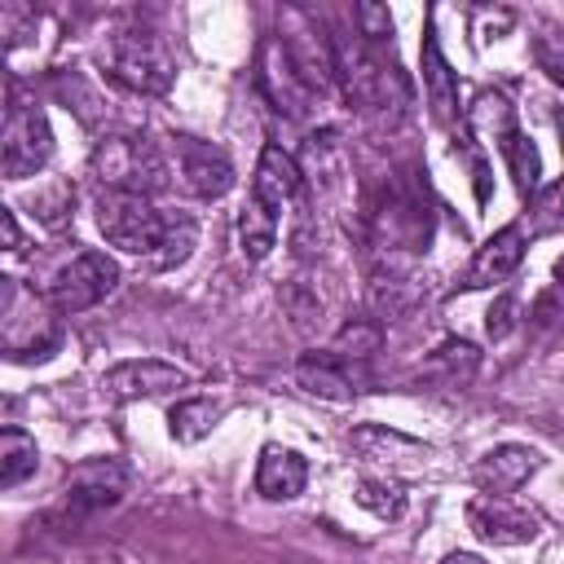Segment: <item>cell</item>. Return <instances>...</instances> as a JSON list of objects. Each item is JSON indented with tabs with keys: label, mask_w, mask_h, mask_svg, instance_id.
Returning a JSON list of instances; mask_svg holds the SVG:
<instances>
[{
	"label": "cell",
	"mask_w": 564,
	"mask_h": 564,
	"mask_svg": "<svg viewBox=\"0 0 564 564\" xmlns=\"http://www.w3.org/2000/svg\"><path fill=\"white\" fill-rule=\"evenodd\" d=\"M176 167L194 198H225L234 185V163L203 141H176Z\"/></svg>",
	"instance_id": "obj_10"
},
{
	"label": "cell",
	"mask_w": 564,
	"mask_h": 564,
	"mask_svg": "<svg viewBox=\"0 0 564 564\" xmlns=\"http://www.w3.org/2000/svg\"><path fill=\"white\" fill-rule=\"evenodd\" d=\"M295 189H300L295 159L282 145H264L260 150V163H256V176H251V198H247V207L238 216V238H242V251L251 260H264L273 251L282 207L291 203Z\"/></svg>",
	"instance_id": "obj_1"
},
{
	"label": "cell",
	"mask_w": 564,
	"mask_h": 564,
	"mask_svg": "<svg viewBox=\"0 0 564 564\" xmlns=\"http://www.w3.org/2000/svg\"><path fill=\"white\" fill-rule=\"evenodd\" d=\"M220 419V401H207V397H194V401H181L172 405L167 414V427L176 441H203Z\"/></svg>",
	"instance_id": "obj_20"
},
{
	"label": "cell",
	"mask_w": 564,
	"mask_h": 564,
	"mask_svg": "<svg viewBox=\"0 0 564 564\" xmlns=\"http://www.w3.org/2000/svg\"><path fill=\"white\" fill-rule=\"evenodd\" d=\"M128 489V467L115 458H88L66 476V507L70 511H101L115 507Z\"/></svg>",
	"instance_id": "obj_9"
},
{
	"label": "cell",
	"mask_w": 564,
	"mask_h": 564,
	"mask_svg": "<svg viewBox=\"0 0 564 564\" xmlns=\"http://www.w3.org/2000/svg\"><path fill=\"white\" fill-rule=\"evenodd\" d=\"M295 379L308 388V392H317V397H330V401H348L357 388H352V379L330 361V357H304L300 366H295Z\"/></svg>",
	"instance_id": "obj_18"
},
{
	"label": "cell",
	"mask_w": 564,
	"mask_h": 564,
	"mask_svg": "<svg viewBox=\"0 0 564 564\" xmlns=\"http://www.w3.org/2000/svg\"><path fill=\"white\" fill-rule=\"evenodd\" d=\"M441 564H485V560H480V555H471V551H449Z\"/></svg>",
	"instance_id": "obj_28"
},
{
	"label": "cell",
	"mask_w": 564,
	"mask_h": 564,
	"mask_svg": "<svg viewBox=\"0 0 564 564\" xmlns=\"http://www.w3.org/2000/svg\"><path fill=\"white\" fill-rule=\"evenodd\" d=\"M53 154V128L44 119V110L35 106H13L4 119V137H0V167L9 181L35 176Z\"/></svg>",
	"instance_id": "obj_6"
},
{
	"label": "cell",
	"mask_w": 564,
	"mask_h": 564,
	"mask_svg": "<svg viewBox=\"0 0 564 564\" xmlns=\"http://www.w3.org/2000/svg\"><path fill=\"white\" fill-rule=\"evenodd\" d=\"M335 70L344 75V93H348V101H357V106H383V97H388V84H392V75L383 70V62L379 57H370L357 40L348 44H339L335 48Z\"/></svg>",
	"instance_id": "obj_11"
},
{
	"label": "cell",
	"mask_w": 564,
	"mask_h": 564,
	"mask_svg": "<svg viewBox=\"0 0 564 564\" xmlns=\"http://www.w3.org/2000/svg\"><path fill=\"white\" fill-rule=\"evenodd\" d=\"M555 278H560V282H564V256H560V264H555Z\"/></svg>",
	"instance_id": "obj_29"
},
{
	"label": "cell",
	"mask_w": 564,
	"mask_h": 564,
	"mask_svg": "<svg viewBox=\"0 0 564 564\" xmlns=\"http://www.w3.org/2000/svg\"><path fill=\"white\" fill-rule=\"evenodd\" d=\"M93 176L106 185V194H141L150 198L167 181L163 154L145 137H106L93 150Z\"/></svg>",
	"instance_id": "obj_2"
},
{
	"label": "cell",
	"mask_w": 564,
	"mask_h": 564,
	"mask_svg": "<svg viewBox=\"0 0 564 564\" xmlns=\"http://www.w3.org/2000/svg\"><path fill=\"white\" fill-rule=\"evenodd\" d=\"M185 383V370L167 366V361H154V357H141V361H119L115 370H106L101 388L119 401H132V397H159V392H172Z\"/></svg>",
	"instance_id": "obj_12"
},
{
	"label": "cell",
	"mask_w": 564,
	"mask_h": 564,
	"mask_svg": "<svg viewBox=\"0 0 564 564\" xmlns=\"http://www.w3.org/2000/svg\"><path fill=\"white\" fill-rule=\"evenodd\" d=\"M533 62L564 88V31L560 26H546L533 35Z\"/></svg>",
	"instance_id": "obj_24"
},
{
	"label": "cell",
	"mask_w": 564,
	"mask_h": 564,
	"mask_svg": "<svg viewBox=\"0 0 564 564\" xmlns=\"http://www.w3.org/2000/svg\"><path fill=\"white\" fill-rule=\"evenodd\" d=\"M476 361H480V357H476V348H471L467 339H449V344H441V348L432 352L427 375H441L445 388H463V383H471Z\"/></svg>",
	"instance_id": "obj_21"
},
{
	"label": "cell",
	"mask_w": 564,
	"mask_h": 564,
	"mask_svg": "<svg viewBox=\"0 0 564 564\" xmlns=\"http://www.w3.org/2000/svg\"><path fill=\"white\" fill-rule=\"evenodd\" d=\"M502 159H507V167H511V176H516V189L529 198V194H538V176H542V163H538V150H533V141L520 132V128H511L507 137H502Z\"/></svg>",
	"instance_id": "obj_19"
},
{
	"label": "cell",
	"mask_w": 564,
	"mask_h": 564,
	"mask_svg": "<svg viewBox=\"0 0 564 564\" xmlns=\"http://www.w3.org/2000/svg\"><path fill=\"white\" fill-rule=\"evenodd\" d=\"M511 313H516V300H498V308H489V335L502 339L511 330Z\"/></svg>",
	"instance_id": "obj_26"
},
{
	"label": "cell",
	"mask_w": 564,
	"mask_h": 564,
	"mask_svg": "<svg viewBox=\"0 0 564 564\" xmlns=\"http://www.w3.org/2000/svg\"><path fill=\"white\" fill-rule=\"evenodd\" d=\"M308 480V463L286 449V445H264L260 449V467H256V489L269 498V502H286L304 489Z\"/></svg>",
	"instance_id": "obj_15"
},
{
	"label": "cell",
	"mask_w": 564,
	"mask_h": 564,
	"mask_svg": "<svg viewBox=\"0 0 564 564\" xmlns=\"http://www.w3.org/2000/svg\"><path fill=\"white\" fill-rule=\"evenodd\" d=\"M35 463H40L35 441H31L22 427H4V432H0V485H4V489L22 485V480L35 471Z\"/></svg>",
	"instance_id": "obj_17"
},
{
	"label": "cell",
	"mask_w": 564,
	"mask_h": 564,
	"mask_svg": "<svg viewBox=\"0 0 564 564\" xmlns=\"http://www.w3.org/2000/svg\"><path fill=\"white\" fill-rule=\"evenodd\" d=\"M110 70L132 93H150V97L167 93L172 79H176V62H172L167 44L159 35H150V31H123V35H115V44H110Z\"/></svg>",
	"instance_id": "obj_5"
},
{
	"label": "cell",
	"mask_w": 564,
	"mask_h": 564,
	"mask_svg": "<svg viewBox=\"0 0 564 564\" xmlns=\"http://www.w3.org/2000/svg\"><path fill=\"white\" fill-rule=\"evenodd\" d=\"M520 260H524V229H520V225H507V229H498L494 238H485V247L476 251V260H471L467 273H463V286H467V291L494 286V282L511 278Z\"/></svg>",
	"instance_id": "obj_14"
},
{
	"label": "cell",
	"mask_w": 564,
	"mask_h": 564,
	"mask_svg": "<svg viewBox=\"0 0 564 564\" xmlns=\"http://www.w3.org/2000/svg\"><path fill=\"white\" fill-rule=\"evenodd\" d=\"M555 225H564V181L538 194V229H555Z\"/></svg>",
	"instance_id": "obj_25"
},
{
	"label": "cell",
	"mask_w": 564,
	"mask_h": 564,
	"mask_svg": "<svg viewBox=\"0 0 564 564\" xmlns=\"http://www.w3.org/2000/svg\"><path fill=\"white\" fill-rule=\"evenodd\" d=\"M97 229L110 247L128 251V256H159L163 234H167V216L154 212L150 198L141 194H101L97 203Z\"/></svg>",
	"instance_id": "obj_3"
},
{
	"label": "cell",
	"mask_w": 564,
	"mask_h": 564,
	"mask_svg": "<svg viewBox=\"0 0 564 564\" xmlns=\"http://www.w3.org/2000/svg\"><path fill=\"white\" fill-rule=\"evenodd\" d=\"M423 88H427V101H432L436 119L441 123H454L458 119V88H454V70L441 57V44H436L432 31L423 40Z\"/></svg>",
	"instance_id": "obj_16"
},
{
	"label": "cell",
	"mask_w": 564,
	"mask_h": 564,
	"mask_svg": "<svg viewBox=\"0 0 564 564\" xmlns=\"http://www.w3.org/2000/svg\"><path fill=\"white\" fill-rule=\"evenodd\" d=\"M467 524L489 546H520L542 533V520L529 507H520L511 498H494V494H480L467 502Z\"/></svg>",
	"instance_id": "obj_7"
},
{
	"label": "cell",
	"mask_w": 564,
	"mask_h": 564,
	"mask_svg": "<svg viewBox=\"0 0 564 564\" xmlns=\"http://www.w3.org/2000/svg\"><path fill=\"white\" fill-rule=\"evenodd\" d=\"M260 84H264L269 101H273L278 110H286V115H304V110L322 97V93L308 84V75L295 66V57L286 53L282 40H269V44H264V53H260Z\"/></svg>",
	"instance_id": "obj_8"
},
{
	"label": "cell",
	"mask_w": 564,
	"mask_h": 564,
	"mask_svg": "<svg viewBox=\"0 0 564 564\" xmlns=\"http://www.w3.org/2000/svg\"><path fill=\"white\" fill-rule=\"evenodd\" d=\"M119 286V264L106 256V251H79L70 264H62L44 291L48 308L70 317V313H84L93 304H101L110 291Z\"/></svg>",
	"instance_id": "obj_4"
},
{
	"label": "cell",
	"mask_w": 564,
	"mask_h": 564,
	"mask_svg": "<svg viewBox=\"0 0 564 564\" xmlns=\"http://www.w3.org/2000/svg\"><path fill=\"white\" fill-rule=\"evenodd\" d=\"M0 229H4V247H9V251H18V220H13V212H9V207L0 212Z\"/></svg>",
	"instance_id": "obj_27"
},
{
	"label": "cell",
	"mask_w": 564,
	"mask_h": 564,
	"mask_svg": "<svg viewBox=\"0 0 564 564\" xmlns=\"http://www.w3.org/2000/svg\"><path fill=\"white\" fill-rule=\"evenodd\" d=\"M352 498H357L366 511H375L379 520H401V511H405V494H401V485H392V480L366 476V480H357Z\"/></svg>",
	"instance_id": "obj_23"
},
{
	"label": "cell",
	"mask_w": 564,
	"mask_h": 564,
	"mask_svg": "<svg viewBox=\"0 0 564 564\" xmlns=\"http://www.w3.org/2000/svg\"><path fill=\"white\" fill-rule=\"evenodd\" d=\"M542 467V454L533 445H498L489 449L480 463H476V485L494 498H507L516 494L533 471Z\"/></svg>",
	"instance_id": "obj_13"
},
{
	"label": "cell",
	"mask_w": 564,
	"mask_h": 564,
	"mask_svg": "<svg viewBox=\"0 0 564 564\" xmlns=\"http://www.w3.org/2000/svg\"><path fill=\"white\" fill-rule=\"evenodd\" d=\"M194 242H198V225H194V216H185V212H167V234H163V247H159L154 264H159V269H176V264H185L189 251H194Z\"/></svg>",
	"instance_id": "obj_22"
}]
</instances>
